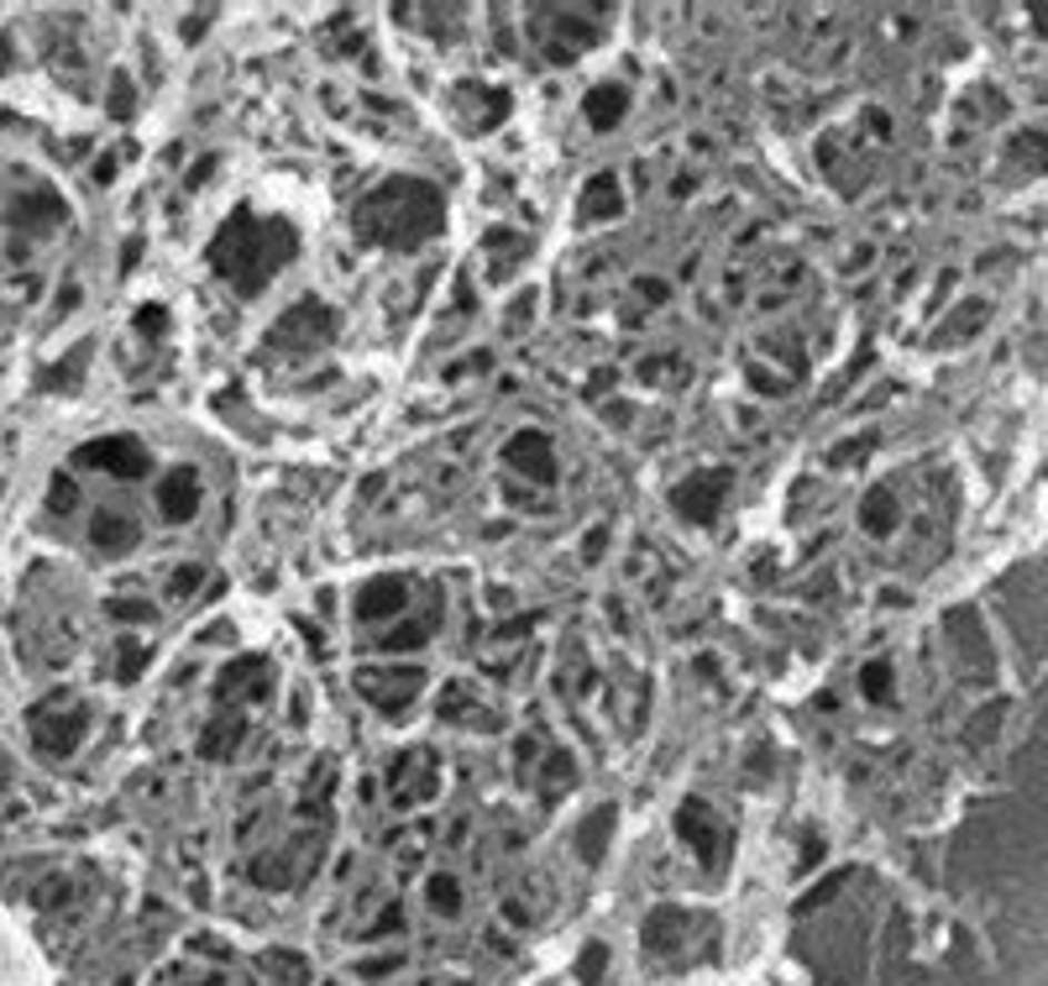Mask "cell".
<instances>
[{
	"instance_id": "cell-34",
	"label": "cell",
	"mask_w": 1048,
	"mask_h": 986,
	"mask_svg": "<svg viewBox=\"0 0 1048 986\" xmlns=\"http://www.w3.org/2000/svg\"><path fill=\"white\" fill-rule=\"evenodd\" d=\"M870 447H876V436H855V441H845V447H834V451H828V467L860 462V457H870Z\"/></svg>"
},
{
	"instance_id": "cell-11",
	"label": "cell",
	"mask_w": 1048,
	"mask_h": 986,
	"mask_svg": "<svg viewBox=\"0 0 1048 986\" xmlns=\"http://www.w3.org/2000/svg\"><path fill=\"white\" fill-rule=\"evenodd\" d=\"M273 698V667L268 656H237L216 677V704H262Z\"/></svg>"
},
{
	"instance_id": "cell-37",
	"label": "cell",
	"mask_w": 1048,
	"mask_h": 986,
	"mask_svg": "<svg viewBox=\"0 0 1048 986\" xmlns=\"http://www.w3.org/2000/svg\"><path fill=\"white\" fill-rule=\"evenodd\" d=\"M393 929H405V908H399V903H393V908H383V918H378L362 939H383V934H393Z\"/></svg>"
},
{
	"instance_id": "cell-39",
	"label": "cell",
	"mask_w": 1048,
	"mask_h": 986,
	"mask_svg": "<svg viewBox=\"0 0 1048 986\" xmlns=\"http://www.w3.org/2000/svg\"><path fill=\"white\" fill-rule=\"evenodd\" d=\"M750 384L760 394H787V378H771V372H760V368H750Z\"/></svg>"
},
{
	"instance_id": "cell-18",
	"label": "cell",
	"mask_w": 1048,
	"mask_h": 986,
	"mask_svg": "<svg viewBox=\"0 0 1048 986\" xmlns=\"http://www.w3.org/2000/svg\"><path fill=\"white\" fill-rule=\"evenodd\" d=\"M613 824H619V808H613V803H598L588 819L571 829V845L582 850V860H588V866H598V860H603L608 839H613Z\"/></svg>"
},
{
	"instance_id": "cell-16",
	"label": "cell",
	"mask_w": 1048,
	"mask_h": 986,
	"mask_svg": "<svg viewBox=\"0 0 1048 986\" xmlns=\"http://www.w3.org/2000/svg\"><path fill=\"white\" fill-rule=\"evenodd\" d=\"M405 781H415L405 803H420V798H430V793L441 787V777H436V766H430V756H425V750H405V756H393V761H388V787L399 793Z\"/></svg>"
},
{
	"instance_id": "cell-27",
	"label": "cell",
	"mask_w": 1048,
	"mask_h": 986,
	"mask_svg": "<svg viewBox=\"0 0 1048 986\" xmlns=\"http://www.w3.org/2000/svg\"><path fill=\"white\" fill-rule=\"evenodd\" d=\"M425 640H430V625H415V619H409V625H393L388 635H378L372 646L388 651V656H399V651H420Z\"/></svg>"
},
{
	"instance_id": "cell-5",
	"label": "cell",
	"mask_w": 1048,
	"mask_h": 986,
	"mask_svg": "<svg viewBox=\"0 0 1048 986\" xmlns=\"http://www.w3.org/2000/svg\"><path fill=\"white\" fill-rule=\"evenodd\" d=\"M27 725H32V740H38L42 756H69V750H79L84 729H90V708L79 704L74 693H53V698H42L27 714Z\"/></svg>"
},
{
	"instance_id": "cell-38",
	"label": "cell",
	"mask_w": 1048,
	"mask_h": 986,
	"mask_svg": "<svg viewBox=\"0 0 1048 986\" xmlns=\"http://www.w3.org/2000/svg\"><path fill=\"white\" fill-rule=\"evenodd\" d=\"M163 326H168L163 305H142V310H137V331H163Z\"/></svg>"
},
{
	"instance_id": "cell-43",
	"label": "cell",
	"mask_w": 1048,
	"mask_h": 986,
	"mask_svg": "<svg viewBox=\"0 0 1048 986\" xmlns=\"http://www.w3.org/2000/svg\"><path fill=\"white\" fill-rule=\"evenodd\" d=\"M111 173H116V158H100L94 163V185H111Z\"/></svg>"
},
{
	"instance_id": "cell-35",
	"label": "cell",
	"mask_w": 1048,
	"mask_h": 986,
	"mask_svg": "<svg viewBox=\"0 0 1048 986\" xmlns=\"http://www.w3.org/2000/svg\"><path fill=\"white\" fill-rule=\"evenodd\" d=\"M74 499H79V494H74V478H63V472H58L53 488H48V504H53L58 515H63V509H74Z\"/></svg>"
},
{
	"instance_id": "cell-15",
	"label": "cell",
	"mask_w": 1048,
	"mask_h": 986,
	"mask_svg": "<svg viewBox=\"0 0 1048 986\" xmlns=\"http://www.w3.org/2000/svg\"><path fill=\"white\" fill-rule=\"evenodd\" d=\"M158 509H163V520H173V525L194 520V509H200V472H194V467H173L163 484H158Z\"/></svg>"
},
{
	"instance_id": "cell-32",
	"label": "cell",
	"mask_w": 1048,
	"mask_h": 986,
	"mask_svg": "<svg viewBox=\"0 0 1048 986\" xmlns=\"http://www.w3.org/2000/svg\"><path fill=\"white\" fill-rule=\"evenodd\" d=\"M106 615L121 619V625H148L152 604H148V598H106Z\"/></svg>"
},
{
	"instance_id": "cell-44",
	"label": "cell",
	"mask_w": 1048,
	"mask_h": 986,
	"mask_svg": "<svg viewBox=\"0 0 1048 986\" xmlns=\"http://www.w3.org/2000/svg\"><path fill=\"white\" fill-rule=\"evenodd\" d=\"M116 986H131V982H116Z\"/></svg>"
},
{
	"instance_id": "cell-30",
	"label": "cell",
	"mask_w": 1048,
	"mask_h": 986,
	"mask_svg": "<svg viewBox=\"0 0 1048 986\" xmlns=\"http://www.w3.org/2000/svg\"><path fill=\"white\" fill-rule=\"evenodd\" d=\"M860 693L870 698V704H891V698H897V688H891V667H886V661H870V667L860 671Z\"/></svg>"
},
{
	"instance_id": "cell-23",
	"label": "cell",
	"mask_w": 1048,
	"mask_h": 986,
	"mask_svg": "<svg viewBox=\"0 0 1048 986\" xmlns=\"http://www.w3.org/2000/svg\"><path fill=\"white\" fill-rule=\"evenodd\" d=\"M441 719H472L467 729H498V714L493 708H482L467 683H446L441 688Z\"/></svg>"
},
{
	"instance_id": "cell-2",
	"label": "cell",
	"mask_w": 1048,
	"mask_h": 986,
	"mask_svg": "<svg viewBox=\"0 0 1048 986\" xmlns=\"http://www.w3.org/2000/svg\"><path fill=\"white\" fill-rule=\"evenodd\" d=\"M446 226V200L430 179H383V185L362 195L351 210V231L357 242L388 247V252H420L430 237H441Z\"/></svg>"
},
{
	"instance_id": "cell-3",
	"label": "cell",
	"mask_w": 1048,
	"mask_h": 986,
	"mask_svg": "<svg viewBox=\"0 0 1048 986\" xmlns=\"http://www.w3.org/2000/svg\"><path fill=\"white\" fill-rule=\"evenodd\" d=\"M331 336H336V310L326 299L310 295L273 320V331L262 336V347H268V357H305L315 347H326Z\"/></svg>"
},
{
	"instance_id": "cell-24",
	"label": "cell",
	"mask_w": 1048,
	"mask_h": 986,
	"mask_svg": "<svg viewBox=\"0 0 1048 986\" xmlns=\"http://www.w3.org/2000/svg\"><path fill=\"white\" fill-rule=\"evenodd\" d=\"M241 740H247V725H241V719H216V725L200 729V756L204 761H226Z\"/></svg>"
},
{
	"instance_id": "cell-9",
	"label": "cell",
	"mask_w": 1048,
	"mask_h": 986,
	"mask_svg": "<svg viewBox=\"0 0 1048 986\" xmlns=\"http://www.w3.org/2000/svg\"><path fill=\"white\" fill-rule=\"evenodd\" d=\"M420 688H425L420 667H362L357 671V693H362L372 708H383V714L409 708L420 698Z\"/></svg>"
},
{
	"instance_id": "cell-31",
	"label": "cell",
	"mask_w": 1048,
	"mask_h": 986,
	"mask_svg": "<svg viewBox=\"0 0 1048 986\" xmlns=\"http://www.w3.org/2000/svg\"><path fill=\"white\" fill-rule=\"evenodd\" d=\"M106 111H111L116 121H131V116H137V84H131V74L111 79V100H106Z\"/></svg>"
},
{
	"instance_id": "cell-25",
	"label": "cell",
	"mask_w": 1048,
	"mask_h": 986,
	"mask_svg": "<svg viewBox=\"0 0 1048 986\" xmlns=\"http://www.w3.org/2000/svg\"><path fill=\"white\" fill-rule=\"evenodd\" d=\"M571 781H577V761H571L567 750H551V756H546V771H540V793H546V798H561Z\"/></svg>"
},
{
	"instance_id": "cell-13",
	"label": "cell",
	"mask_w": 1048,
	"mask_h": 986,
	"mask_svg": "<svg viewBox=\"0 0 1048 986\" xmlns=\"http://www.w3.org/2000/svg\"><path fill=\"white\" fill-rule=\"evenodd\" d=\"M69 221V206H63V195L48 185H32L17 195V206H11V226L17 231H32V237H42V231H58V226Z\"/></svg>"
},
{
	"instance_id": "cell-21",
	"label": "cell",
	"mask_w": 1048,
	"mask_h": 986,
	"mask_svg": "<svg viewBox=\"0 0 1048 986\" xmlns=\"http://www.w3.org/2000/svg\"><path fill=\"white\" fill-rule=\"evenodd\" d=\"M90 357H94V341H79V347H69V357H63V362H53V368L38 372V389H48V394H74L79 384H84V372H90Z\"/></svg>"
},
{
	"instance_id": "cell-26",
	"label": "cell",
	"mask_w": 1048,
	"mask_h": 986,
	"mask_svg": "<svg viewBox=\"0 0 1048 986\" xmlns=\"http://www.w3.org/2000/svg\"><path fill=\"white\" fill-rule=\"evenodd\" d=\"M142 667H148V640L121 635V640H116V683H137Z\"/></svg>"
},
{
	"instance_id": "cell-29",
	"label": "cell",
	"mask_w": 1048,
	"mask_h": 986,
	"mask_svg": "<svg viewBox=\"0 0 1048 986\" xmlns=\"http://www.w3.org/2000/svg\"><path fill=\"white\" fill-rule=\"evenodd\" d=\"M425 903H430L436 913H446V918H457V913H461L457 876H430V882H425Z\"/></svg>"
},
{
	"instance_id": "cell-6",
	"label": "cell",
	"mask_w": 1048,
	"mask_h": 986,
	"mask_svg": "<svg viewBox=\"0 0 1048 986\" xmlns=\"http://www.w3.org/2000/svg\"><path fill=\"white\" fill-rule=\"evenodd\" d=\"M677 835L692 845V856H698V866L708 876H723V866H729V824L718 819L713 808L702 798H681L677 808Z\"/></svg>"
},
{
	"instance_id": "cell-33",
	"label": "cell",
	"mask_w": 1048,
	"mask_h": 986,
	"mask_svg": "<svg viewBox=\"0 0 1048 986\" xmlns=\"http://www.w3.org/2000/svg\"><path fill=\"white\" fill-rule=\"evenodd\" d=\"M200 582H204V567H200V561H184L179 572L168 577V598H184V604H189V598L200 594Z\"/></svg>"
},
{
	"instance_id": "cell-1",
	"label": "cell",
	"mask_w": 1048,
	"mask_h": 986,
	"mask_svg": "<svg viewBox=\"0 0 1048 986\" xmlns=\"http://www.w3.org/2000/svg\"><path fill=\"white\" fill-rule=\"evenodd\" d=\"M299 258V231L283 216H258V210L237 206L221 221V231L204 247L210 273L231 289V295L252 299Z\"/></svg>"
},
{
	"instance_id": "cell-45",
	"label": "cell",
	"mask_w": 1048,
	"mask_h": 986,
	"mask_svg": "<svg viewBox=\"0 0 1048 986\" xmlns=\"http://www.w3.org/2000/svg\"><path fill=\"white\" fill-rule=\"evenodd\" d=\"M461 986H467V982H461Z\"/></svg>"
},
{
	"instance_id": "cell-8",
	"label": "cell",
	"mask_w": 1048,
	"mask_h": 986,
	"mask_svg": "<svg viewBox=\"0 0 1048 986\" xmlns=\"http://www.w3.org/2000/svg\"><path fill=\"white\" fill-rule=\"evenodd\" d=\"M692 939H713V918L687 908H656L645 918V955H677Z\"/></svg>"
},
{
	"instance_id": "cell-36",
	"label": "cell",
	"mask_w": 1048,
	"mask_h": 986,
	"mask_svg": "<svg viewBox=\"0 0 1048 986\" xmlns=\"http://www.w3.org/2000/svg\"><path fill=\"white\" fill-rule=\"evenodd\" d=\"M603 960H608V949L603 945H588V949H582V960H577V976H582V982H598Z\"/></svg>"
},
{
	"instance_id": "cell-17",
	"label": "cell",
	"mask_w": 1048,
	"mask_h": 986,
	"mask_svg": "<svg viewBox=\"0 0 1048 986\" xmlns=\"http://www.w3.org/2000/svg\"><path fill=\"white\" fill-rule=\"evenodd\" d=\"M90 540L106 551V557H127L131 546L142 540V525L131 520V515H121V509H100L90 520Z\"/></svg>"
},
{
	"instance_id": "cell-20",
	"label": "cell",
	"mask_w": 1048,
	"mask_h": 986,
	"mask_svg": "<svg viewBox=\"0 0 1048 986\" xmlns=\"http://www.w3.org/2000/svg\"><path fill=\"white\" fill-rule=\"evenodd\" d=\"M897 525H901V504H897V494L891 488H870L860 499V530L865 536H876V540H886V536H897Z\"/></svg>"
},
{
	"instance_id": "cell-22",
	"label": "cell",
	"mask_w": 1048,
	"mask_h": 986,
	"mask_svg": "<svg viewBox=\"0 0 1048 986\" xmlns=\"http://www.w3.org/2000/svg\"><path fill=\"white\" fill-rule=\"evenodd\" d=\"M625 111H629V90H625V84H592L588 100H582V116H588V127H598V131L619 127V121H625Z\"/></svg>"
},
{
	"instance_id": "cell-42",
	"label": "cell",
	"mask_w": 1048,
	"mask_h": 986,
	"mask_svg": "<svg viewBox=\"0 0 1048 986\" xmlns=\"http://www.w3.org/2000/svg\"><path fill=\"white\" fill-rule=\"evenodd\" d=\"M210 173H216V158H200V163H194V173H189V185L200 189L204 179H210Z\"/></svg>"
},
{
	"instance_id": "cell-19",
	"label": "cell",
	"mask_w": 1048,
	"mask_h": 986,
	"mask_svg": "<svg viewBox=\"0 0 1048 986\" xmlns=\"http://www.w3.org/2000/svg\"><path fill=\"white\" fill-rule=\"evenodd\" d=\"M625 210V189H619V179L613 173H592L588 189H582V206H577V216H582V226H598V221H613Z\"/></svg>"
},
{
	"instance_id": "cell-4",
	"label": "cell",
	"mask_w": 1048,
	"mask_h": 986,
	"mask_svg": "<svg viewBox=\"0 0 1048 986\" xmlns=\"http://www.w3.org/2000/svg\"><path fill=\"white\" fill-rule=\"evenodd\" d=\"M530 32H535V42L546 48L551 63H571V58H582L592 42H598V21H592V11H582V6H535Z\"/></svg>"
},
{
	"instance_id": "cell-40",
	"label": "cell",
	"mask_w": 1048,
	"mask_h": 986,
	"mask_svg": "<svg viewBox=\"0 0 1048 986\" xmlns=\"http://www.w3.org/2000/svg\"><path fill=\"white\" fill-rule=\"evenodd\" d=\"M603 546H608V525H598V530L588 536V546H582V561H598V551H603Z\"/></svg>"
},
{
	"instance_id": "cell-28",
	"label": "cell",
	"mask_w": 1048,
	"mask_h": 986,
	"mask_svg": "<svg viewBox=\"0 0 1048 986\" xmlns=\"http://www.w3.org/2000/svg\"><path fill=\"white\" fill-rule=\"evenodd\" d=\"M986 316H991V305H986V299H965V310H959L955 320H944V326H938V347H944V341H959V336H970Z\"/></svg>"
},
{
	"instance_id": "cell-12",
	"label": "cell",
	"mask_w": 1048,
	"mask_h": 986,
	"mask_svg": "<svg viewBox=\"0 0 1048 986\" xmlns=\"http://www.w3.org/2000/svg\"><path fill=\"white\" fill-rule=\"evenodd\" d=\"M503 462L515 467V472H525L530 484H546V488L561 478V472H556V451H551V436H546V430H515V436H509V447H503Z\"/></svg>"
},
{
	"instance_id": "cell-10",
	"label": "cell",
	"mask_w": 1048,
	"mask_h": 986,
	"mask_svg": "<svg viewBox=\"0 0 1048 986\" xmlns=\"http://www.w3.org/2000/svg\"><path fill=\"white\" fill-rule=\"evenodd\" d=\"M79 467H100V472H116V478H148V447L137 436H100V441H84L74 451Z\"/></svg>"
},
{
	"instance_id": "cell-41",
	"label": "cell",
	"mask_w": 1048,
	"mask_h": 986,
	"mask_svg": "<svg viewBox=\"0 0 1048 986\" xmlns=\"http://www.w3.org/2000/svg\"><path fill=\"white\" fill-rule=\"evenodd\" d=\"M635 289H640L645 299H656V305H661V299H666V283H661V279H640V283H635Z\"/></svg>"
},
{
	"instance_id": "cell-7",
	"label": "cell",
	"mask_w": 1048,
	"mask_h": 986,
	"mask_svg": "<svg viewBox=\"0 0 1048 986\" xmlns=\"http://www.w3.org/2000/svg\"><path fill=\"white\" fill-rule=\"evenodd\" d=\"M729 488H735V472H729V467H708V472L681 478V484L671 488V504H677L681 520L713 525L718 509H723V499H729Z\"/></svg>"
},
{
	"instance_id": "cell-14",
	"label": "cell",
	"mask_w": 1048,
	"mask_h": 986,
	"mask_svg": "<svg viewBox=\"0 0 1048 986\" xmlns=\"http://www.w3.org/2000/svg\"><path fill=\"white\" fill-rule=\"evenodd\" d=\"M409 604V577H372V582H362V594H357V619L362 625H378V619H393L405 615Z\"/></svg>"
}]
</instances>
